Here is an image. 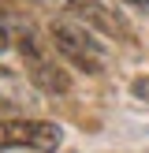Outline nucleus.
I'll use <instances>...</instances> for the list:
<instances>
[{"label":"nucleus","instance_id":"obj_6","mask_svg":"<svg viewBox=\"0 0 149 153\" xmlns=\"http://www.w3.org/2000/svg\"><path fill=\"white\" fill-rule=\"evenodd\" d=\"M127 4H134V7H142V11H149V0H127Z\"/></svg>","mask_w":149,"mask_h":153},{"label":"nucleus","instance_id":"obj_1","mask_svg":"<svg viewBox=\"0 0 149 153\" xmlns=\"http://www.w3.org/2000/svg\"><path fill=\"white\" fill-rule=\"evenodd\" d=\"M52 41H56V49L63 52L78 71L97 75V71L104 67V49H101V41H97L82 22H71V19L52 22Z\"/></svg>","mask_w":149,"mask_h":153},{"label":"nucleus","instance_id":"obj_2","mask_svg":"<svg viewBox=\"0 0 149 153\" xmlns=\"http://www.w3.org/2000/svg\"><path fill=\"white\" fill-rule=\"evenodd\" d=\"M60 142H63L60 123H49V120H0V149L56 153Z\"/></svg>","mask_w":149,"mask_h":153},{"label":"nucleus","instance_id":"obj_4","mask_svg":"<svg viewBox=\"0 0 149 153\" xmlns=\"http://www.w3.org/2000/svg\"><path fill=\"white\" fill-rule=\"evenodd\" d=\"M131 94L138 97V101H149V79H134L131 82Z\"/></svg>","mask_w":149,"mask_h":153},{"label":"nucleus","instance_id":"obj_3","mask_svg":"<svg viewBox=\"0 0 149 153\" xmlns=\"http://www.w3.org/2000/svg\"><path fill=\"white\" fill-rule=\"evenodd\" d=\"M71 7H74V15H82V19H93V26L108 30V34H116V37H127L119 15H112L108 7H101V4H71Z\"/></svg>","mask_w":149,"mask_h":153},{"label":"nucleus","instance_id":"obj_7","mask_svg":"<svg viewBox=\"0 0 149 153\" xmlns=\"http://www.w3.org/2000/svg\"><path fill=\"white\" fill-rule=\"evenodd\" d=\"M11 79V71H7V67H0V82H7Z\"/></svg>","mask_w":149,"mask_h":153},{"label":"nucleus","instance_id":"obj_5","mask_svg":"<svg viewBox=\"0 0 149 153\" xmlns=\"http://www.w3.org/2000/svg\"><path fill=\"white\" fill-rule=\"evenodd\" d=\"M11 41H15V30L7 26V22H0V52H7V49H11Z\"/></svg>","mask_w":149,"mask_h":153}]
</instances>
